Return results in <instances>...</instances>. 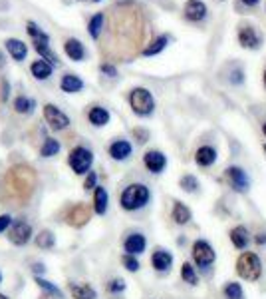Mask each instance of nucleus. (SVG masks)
<instances>
[{"label":"nucleus","mask_w":266,"mask_h":299,"mask_svg":"<svg viewBox=\"0 0 266 299\" xmlns=\"http://www.w3.org/2000/svg\"><path fill=\"white\" fill-rule=\"evenodd\" d=\"M109 156L113 158V160H117V162H124L127 160L129 156H131V152H133V146L127 142V140H115L111 146H109Z\"/></svg>","instance_id":"18"},{"label":"nucleus","mask_w":266,"mask_h":299,"mask_svg":"<svg viewBox=\"0 0 266 299\" xmlns=\"http://www.w3.org/2000/svg\"><path fill=\"white\" fill-rule=\"evenodd\" d=\"M262 134H264V136H266V122H264V124H262Z\"/></svg>","instance_id":"50"},{"label":"nucleus","mask_w":266,"mask_h":299,"mask_svg":"<svg viewBox=\"0 0 266 299\" xmlns=\"http://www.w3.org/2000/svg\"><path fill=\"white\" fill-rule=\"evenodd\" d=\"M34 271H36V273H42V271H44V265H42V263H36Z\"/></svg>","instance_id":"47"},{"label":"nucleus","mask_w":266,"mask_h":299,"mask_svg":"<svg viewBox=\"0 0 266 299\" xmlns=\"http://www.w3.org/2000/svg\"><path fill=\"white\" fill-rule=\"evenodd\" d=\"M30 238H32V227H30V224H26V222L12 224L10 231H8V240H10V243H14V245H26V243L30 242Z\"/></svg>","instance_id":"13"},{"label":"nucleus","mask_w":266,"mask_h":299,"mask_svg":"<svg viewBox=\"0 0 266 299\" xmlns=\"http://www.w3.org/2000/svg\"><path fill=\"white\" fill-rule=\"evenodd\" d=\"M10 8V2L8 0H0V12H6Z\"/></svg>","instance_id":"46"},{"label":"nucleus","mask_w":266,"mask_h":299,"mask_svg":"<svg viewBox=\"0 0 266 299\" xmlns=\"http://www.w3.org/2000/svg\"><path fill=\"white\" fill-rule=\"evenodd\" d=\"M167 44H169V36H157L149 46H145L143 48V56H155V54H159L163 52L165 48H167Z\"/></svg>","instance_id":"28"},{"label":"nucleus","mask_w":266,"mask_h":299,"mask_svg":"<svg viewBox=\"0 0 266 299\" xmlns=\"http://www.w3.org/2000/svg\"><path fill=\"white\" fill-rule=\"evenodd\" d=\"M36 186H38L36 169L28 164H16L4 176V184L0 189V200L4 202V206H26L34 196Z\"/></svg>","instance_id":"1"},{"label":"nucleus","mask_w":266,"mask_h":299,"mask_svg":"<svg viewBox=\"0 0 266 299\" xmlns=\"http://www.w3.org/2000/svg\"><path fill=\"white\" fill-rule=\"evenodd\" d=\"M8 94H10L8 80H2V94H0V102H6V100H8Z\"/></svg>","instance_id":"44"},{"label":"nucleus","mask_w":266,"mask_h":299,"mask_svg":"<svg viewBox=\"0 0 266 299\" xmlns=\"http://www.w3.org/2000/svg\"><path fill=\"white\" fill-rule=\"evenodd\" d=\"M147 249V240L141 231H133L124 240V251L129 255H141Z\"/></svg>","instance_id":"14"},{"label":"nucleus","mask_w":266,"mask_h":299,"mask_svg":"<svg viewBox=\"0 0 266 299\" xmlns=\"http://www.w3.org/2000/svg\"><path fill=\"white\" fill-rule=\"evenodd\" d=\"M30 72L36 80H48L52 76V64H48L46 60H36L30 66Z\"/></svg>","instance_id":"27"},{"label":"nucleus","mask_w":266,"mask_h":299,"mask_svg":"<svg viewBox=\"0 0 266 299\" xmlns=\"http://www.w3.org/2000/svg\"><path fill=\"white\" fill-rule=\"evenodd\" d=\"M0 283H2V273H0Z\"/></svg>","instance_id":"54"},{"label":"nucleus","mask_w":266,"mask_h":299,"mask_svg":"<svg viewBox=\"0 0 266 299\" xmlns=\"http://www.w3.org/2000/svg\"><path fill=\"white\" fill-rule=\"evenodd\" d=\"M34 106L36 102L32 98H28V96H16V100H14V110L18 114H32L34 112Z\"/></svg>","instance_id":"32"},{"label":"nucleus","mask_w":266,"mask_h":299,"mask_svg":"<svg viewBox=\"0 0 266 299\" xmlns=\"http://www.w3.org/2000/svg\"><path fill=\"white\" fill-rule=\"evenodd\" d=\"M229 80H231L232 84H243L245 82V70L243 68H234L229 76Z\"/></svg>","instance_id":"40"},{"label":"nucleus","mask_w":266,"mask_h":299,"mask_svg":"<svg viewBox=\"0 0 266 299\" xmlns=\"http://www.w3.org/2000/svg\"><path fill=\"white\" fill-rule=\"evenodd\" d=\"M151 202V191L145 184H129L124 187L122 196H119V206L124 211H139Z\"/></svg>","instance_id":"2"},{"label":"nucleus","mask_w":266,"mask_h":299,"mask_svg":"<svg viewBox=\"0 0 266 299\" xmlns=\"http://www.w3.org/2000/svg\"><path fill=\"white\" fill-rule=\"evenodd\" d=\"M122 265H124L127 271H131V273H137L139 267H141L137 255H129V253H124V255H122Z\"/></svg>","instance_id":"37"},{"label":"nucleus","mask_w":266,"mask_h":299,"mask_svg":"<svg viewBox=\"0 0 266 299\" xmlns=\"http://www.w3.org/2000/svg\"><path fill=\"white\" fill-rule=\"evenodd\" d=\"M229 238H231L232 245L240 251H247V247L250 245V231L245 225H234L229 231Z\"/></svg>","instance_id":"17"},{"label":"nucleus","mask_w":266,"mask_h":299,"mask_svg":"<svg viewBox=\"0 0 266 299\" xmlns=\"http://www.w3.org/2000/svg\"><path fill=\"white\" fill-rule=\"evenodd\" d=\"M10 225H12V218H10L8 213H2V216H0V233L6 231Z\"/></svg>","instance_id":"42"},{"label":"nucleus","mask_w":266,"mask_h":299,"mask_svg":"<svg viewBox=\"0 0 266 299\" xmlns=\"http://www.w3.org/2000/svg\"><path fill=\"white\" fill-rule=\"evenodd\" d=\"M262 150H264V154H266V144H264V146H262Z\"/></svg>","instance_id":"53"},{"label":"nucleus","mask_w":266,"mask_h":299,"mask_svg":"<svg viewBox=\"0 0 266 299\" xmlns=\"http://www.w3.org/2000/svg\"><path fill=\"white\" fill-rule=\"evenodd\" d=\"M181 280L187 285H197L199 283V275H197V267L191 262H185L181 265Z\"/></svg>","instance_id":"30"},{"label":"nucleus","mask_w":266,"mask_h":299,"mask_svg":"<svg viewBox=\"0 0 266 299\" xmlns=\"http://www.w3.org/2000/svg\"><path fill=\"white\" fill-rule=\"evenodd\" d=\"M199 180H197V176H193V174H185V176H181L179 178V187L183 189V191H187V194H193V191H197L199 189Z\"/></svg>","instance_id":"34"},{"label":"nucleus","mask_w":266,"mask_h":299,"mask_svg":"<svg viewBox=\"0 0 266 299\" xmlns=\"http://www.w3.org/2000/svg\"><path fill=\"white\" fill-rule=\"evenodd\" d=\"M264 86H266V70H264Z\"/></svg>","instance_id":"52"},{"label":"nucleus","mask_w":266,"mask_h":299,"mask_svg":"<svg viewBox=\"0 0 266 299\" xmlns=\"http://www.w3.org/2000/svg\"><path fill=\"white\" fill-rule=\"evenodd\" d=\"M34 242L40 249H52L54 245H56V236H54L50 229H42V231L36 236Z\"/></svg>","instance_id":"31"},{"label":"nucleus","mask_w":266,"mask_h":299,"mask_svg":"<svg viewBox=\"0 0 266 299\" xmlns=\"http://www.w3.org/2000/svg\"><path fill=\"white\" fill-rule=\"evenodd\" d=\"M91 164H93V152L86 148V146H76L70 152V156H68V166L78 176L88 174L89 169H91Z\"/></svg>","instance_id":"7"},{"label":"nucleus","mask_w":266,"mask_h":299,"mask_svg":"<svg viewBox=\"0 0 266 299\" xmlns=\"http://www.w3.org/2000/svg\"><path fill=\"white\" fill-rule=\"evenodd\" d=\"M254 243L256 245H266V231L264 233H256L254 236Z\"/></svg>","instance_id":"45"},{"label":"nucleus","mask_w":266,"mask_h":299,"mask_svg":"<svg viewBox=\"0 0 266 299\" xmlns=\"http://www.w3.org/2000/svg\"><path fill=\"white\" fill-rule=\"evenodd\" d=\"M125 289H127V283H125L124 277H113V280L107 281V293H111V295L124 293Z\"/></svg>","instance_id":"36"},{"label":"nucleus","mask_w":266,"mask_h":299,"mask_svg":"<svg viewBox=\"0 0 266 299\" xmlns=\"http://www.w3.org/2000/svg\"><path fill=\"white\" fill-rule=\"evenodd\" d=\"M171 218H173V222L177 225H187L193 220V211L185 206L183 202H175L173 209H171Z\"/></svg>","instance_id":"22"},{"label":"nucleus","mask_w":266,"mask_h":299,"mask_svg":"<svg viewBox=\"0 0 266 299\" xmlns=\"http://www.w3.org/2000/svg\"><path fill=\"white\" fill-rule=\"evenodd\" d=\"M95 186H98V174L89 169L88 174H86V180H84V189H86V191H91Z\"/></svg>","instance_id":"39"},{"label":"nucleus","mask_w":266,"mask_h":299,"mask_svg":"<svg viewBox=\"0 0 266 299\" xmlns=\"http://www.w3.org/2000/svg\"><path fill=\"white\" fill-rule=\"evenodd\" d=\"M91 218V209H89L86 204H76L68 209L66 213V222L71 225V227H84V225L89 222Z\"/></svg>","instance_id":"10"},{"label":"nucleus","mask_w":266,"mask_h":299,"mask_svg":"<svg viewBox=\"0 0 266 299\" xmlns=\"http://www.w3.org/2000/svg\"><path fill=\"white\" fill-rule=\"evenodd\" d=\"M40 299H52V295H48V293H44V295H40Z\"/></svg>","instance_id":"49"},{"label":"nucleus","mask_w":266,"mask_h":299,"mask_svg":"<svg viewBox=\"0 0 266 299\" xmlns=\"http://www.w3.org/2000/svg\"><path fill=\"white\" fill-rule=\"evenodd\" d=\"M102 28H104V14H95V16H91L88 24V32L89 36L93 38V40H98L100 34H102Z\"/></svg>","instance_id":"35"},{"label":"nucleus","mask_w":266,"mask_h":299,"mask_svg":"<svg viewBox=\"0 0 266 299\" xmlns=\"http://www.w3.org/2000/svg\"><path fill=\"white\" fill-rule=\"evenodd\" d=\"M191 260L199 269L207 271L216 262V251L207 240H195L191 245Z\"/></svg>","instance_id":"6"},{"label":"nucleus","mask_w":266,"mask_h":299,"mask_svg":"<svg viewBox=\"0 0 266 299\" xmlns=\"http://www.w3.org/2000/svg\"><path fill=\"white\" fill-rule=\"evenodd\" d=\"M26 30H28V34L32 38V44H34L36 52L44 58L48 64H52V66L60 64L58 56L54 54V50L50 48V36H48L36 22H28V24H26Z\"/></svg>","instance_id":"4"},{"label":"nucleus","mask_w":266,"mask_h":299,"mask_svg":"<svg viewBox=\"0 0 266 299\" xmlns=\"http://www.w3.org/2000/svg\"><path fill=\"white\" fill-rule=\"evenodd\" d=\"M185 18L191 20V22H201V20L207 16V4L203 0H187L185 8Z\"/></svg>","instance_id":"16"},{"label":"nucleus","mask_w":266,"mask_h":299,"mask_svg":"<svg viewBox=\"0 0 266 299\" xmlns=\"http://www.w3.org/2000/svg\"><path fill=\"white\" fill-rule=\"evenodd\" d=\"M109 206V196H107V189L104 186H95L93 187V211L98 216H104Z\"/></svg>","instance_id":"21"},{"label":"nucleus","mask_w":266,"mask_h":299,"mask_svg":"<svg viewBox=\"0 0 266 299\" xmlns=\"http://www.w3.org/2000/svg\"><path fill=\"white\" fill-rule=\"evenodd\" d=\"M60 142L56 140V138H46L44 140V144L40 146V156L42 158H52V156H56L58 152H60Z\"/></svg>","instance_id":"33"},{"label":"nucleus","mask_w":266,"mask_h":299,"mask_svg":"<svg viewBox=\"0 0 266 299\" xmlns=\"http://www.w3.org/2000/svg\"><path fill=\"white\" fill-rule=\"evenodd\" d=\"M151 265H153L155 271H159V273H167V271L173 267V253L167 251V249L157 247V249L151 253Z\"/></svg>","instance_id":"15"},{"label":"nucleus","mask_w":266,"mask_h":299,"mask_svg":"<svg viewBox=\"0 0 266 299\" xmlns=\"http://www.w3.org/2000/svg\"><path fill=\"white\" fill-rule=\"evenodd\" d=\"M60 88L64 90V92L68 94H76L80 92L82 88H84V82H82V78L76 74H64L62 76V80H60Z\"/></svg>","instance_id":"26"},{"label":"nucleus","mask_w":266,"mask_h":299,"mask_svg":"<svg viewBox=\"0 0 266 299\" xmlns=\"http://www.w3.org/2000/svg\"><path fill=\"white\" fill-rule=\"evenodd\" d=\"M243 2H245L247 6H256V4H258V0H243Z\"/></svg>","instance_id":"48"},{"label":"nucleus","mask_w":266,"mask_h":299,"mask_svg":"<svg viewBox=\"0 0 266 299\" xmlns=\"http://www.w3.org/2000/svg\"><path fill=\"white\" fill-rule=\"evenodd\" d=\"M36 283L40 285V289H44V293H48V295H52V297H62V291L54 285L52 281H46V280H42V277H36Z\"/></svg>","instance_id":"38"},{"label":"nucleus","mask_w":266,"mask_h":299,"mask_svg":"<svg viewBox=\"0 0 266 299\" xmlns=\"http://www.w3.org/2000/svg\"><path fill=\"white\" fill-rule=\"evenodd\" d=\"M93 2H100V0H93Z\"/></svg>","instance_id":"55"},{"label":"nucleus","mask_w":266,"mask_h":299,"mask_svg":"<svg viewBox=\"0 0 266 299\" xmlns=\"http://www.w3.org/2000/svg\"><path fill=\"white\" fill-rule=\"evenodd\" d=\"M88 120H89L91 126H95V128H104L107 122H109V112H107L106 108H102V106H93V108H89Z\"/></svg>","instance_id":"25"},{"label":"nucleus","mask_w":266,"mask_h":299,"mask_svg":"<svg viewBox=\"0 0 266 299\" xmlns=\"http://www.w3.org/2000/svg\"><path fill=\"white\" fill-rule=\"evenodd\" d=\"M44 120L48 122V126L54 132L66 130L70 126V118L62 112L58 106H54V104H46L44 106Z\"/></svg>","instance_id":"9"},{"label":"nucleus","mask_w":266,"mask_h":299,"mask_svg":"<svg viewBox=\"0 0 266 299\" xmlns=\"http://www.w3.org/2000/svg\"><path fill=\"white\" fill-rule=\"evenodd\" d=\"M216 162V150L213 146H201L195 152V164L201 168H209Z\"/></svg>","instance_id":"19"},{"label":"nucleus","mask_w":266,"mask_h":299,"mask_svg":"<svg viewBox=\"0 0 266 299\" xmlns=\"http://www.w3.org/2000/svg\"><path fill=\"white\" fill-rule=\"evenodd\" d=\"M133 136L137 138V142H139V144H145V142L149 140V132L141 130V128H135V130H133Z\"/></svg>","instance_id":"41"},{"label":"nucleus","mask_w":266,"mask_h":299,"mask_svg":"<svg viewBox=\"0 0 266 299\" xmlns=\"http://www.w3.org/2000/svg\"><path fill=\"white\" fill-rule=\"evenodd\" d=\"M70 293L74 299H98L95 289L88 283H70Z\"/></svg>","instance_id":"24"},{"label":"nucleus","mask_w":266,"mask_h":299,"mask_svg":"<svg viewBox=\"0 0 266 299\" xmlns=\"http://www.w3.org/2000/svg\"><path fill=\"white\" fill-rule=\"evenodd\" d=\"M0 299H8V297H6V295H2V293H0Z\"/></svg>","instance_id":"51"},{"label":"nucleus","mask_w":266,"mask_h":299,"mask_svg":"<svg viewBox=\"0 0 266 299\" xmlns=\"http://www.w3.org/2000/svg\"><path fill=\"white\" fill-rule=\"evenodd\" d=\"M223 295L225 299H245V289L238 281H227L223 287Z\"/></svg>","instance_id":"29"},{"label":"nucleus","mask_w":266,"mask_h":299,"mask_svg":"<svg viewBox=\"0 0 266 299\" xmlns=\"http://www.w3.org/2000/svg\"><path fill=\"white\" fill-rule=\"evenodd\" d=\"M238 42H240L243 48L256 50V48H260L262 38H260V34L254 30V26H250V24H243V26L238 28Z\"/></svg>","instance_id":"12"},{"label":"nucleus","mask_w":266,"mask_h":299,"mask_svg":"<svg viewBox=\"0 0 266 299\" xmlns=\"http://www.w3.org/2000/svg\"><path fill=\"white\" fill-rule=\"evenodd\" d=\"M129 106H131L133 114H137L141 118H147V116H151V114L155 112V98H153V94L149 92L147 88L139 86V88H133L129 92Z\"/></svg>","instance_id":"5"},{"label":"nucleus","mask_w":266,"mask_h":299,"mask_svg":"<svg viewBox=\"0 0 266 299\" xmlns=\"http://www.w3.org/2000/svg\"><path fill=\"white\" fill-rule=\"evenodd\" d=\"M100 70H102V72H104V74L106 76H109V78H113V76H117V68H115V66H111V64H102V66H100Z\"/></svg>","instance_id":"43"},{"label":"nucleus","mask_w":266,"mask_h":299,"mask_svg":"<svg viewBox=\"0 0 266 299\" xmlns=\"http://www.w3.org/2000/svg\"><path fill=\"white\" fill-rule=\"evenodd\" d=\"M6 50H8V54L14 58L16 62H22L24 58L28 56L26 44H24L22 40H16V38H8V40H6Z\"/></svg>","instance_id":"23"},{"label":"nucleus","mask_w":266,"mask_h":299,"mask_svg":"<svg viewBox=\"0 0 266 299\" xmlns=\"http://www.w3.org/2000/svg\"><path fill=\"white\" fill-rule=\"evenodd\" d=\"M225 176H227L229 184H231V187L236 194H247L250 189V178L245 168H240V166H229L227 172H225Z\"/></svg>","instance_id":"8"},{"label":"nucleus","mask_w":266,"mask_h":299,"mask_svg":"<svg viewBox=\"0 0 266 299\" xmlns=\"http://www.w3.org/2000/svg\"><path fill=\"white\" fill-rule=\"evenodd\" d=\"M64 50H66L68 58L74 60V62H82L86 58V48L78 38H68L66 44H64Z\"/></svg>","instance_id":"20"},{"label":"nucleus","mask_w":266,"mask_h":299,"mask_svg":"<svg viewBox=\"0 0 266 299\" xmlns=\"http://www.w3.org/2000/svg\"><path fill=\"white\" fill-rule=\"evenodd\" d=\"M143 166L151 174H161L167 168V156L159 150H149V152L143 154Z\"/></svg>","instance_id":"11"},{"label":"nucleus","mask_w":266,"mask_h":299,"mask_svg":"<svg viewBox=\"0 0 266 299\" xmlns=\"http://www.w3.org/2000/svg\"><path fill=\"white\" fill-rule=\"evenodd\" d=\"M234 269H236V275L240 280L250 281V283H254V281H258L262 277V262L254 251H243L236 258Z\"/></svg>","instance_id":"3"}]
</instances>
